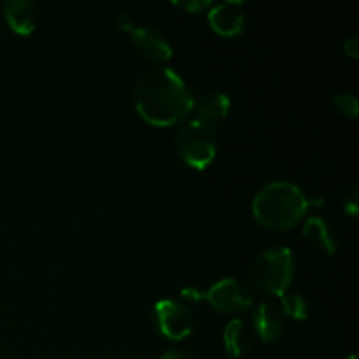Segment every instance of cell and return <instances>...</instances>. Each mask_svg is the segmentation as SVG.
<instances>
[{
    "mask_svg": "<svg viewBox=\"0 0 359 359\" xmlns=\"http://www.w3.org/2000/svg\"><path fill=\"white\" fill-rule=\"evenodd\" d=\"M135 107L147 123L168 126L193 109L191 90L170 67H153L139 77L133 91Z\"/></svg>",
    "mask_w": 359,
    "mask_h": 359,
    "instance_id": "obj_1",
    "label": "cell"
},
{
    "mask_svg": "<svg viewBox=\"0 0 359 359\" xmlns=\"http://www.w3.org/2000/svg\"><path fill=\"white\" fill-rule=\"evenodd\" d=\"M311 200L304 189L287 181L266 182L252 200L256 219L272 230L293 228L307 212Z\"/></svg>",
    "mask_w": 359,
    "mask_h": 359,
    "instance_id": "obj_2",
    "label": "cell"
},
{
    "mask_svg": "<svg viewBox=\"0 0 359 359\" xmlns=\"http://www.w3.org/2000/svg\"><path fill=\"white\" fill-rule=\"evenodd\" d=\"M294 272L293 252L286 245H276L256 258L252 265V284L256 290L269 297L286 293Z\"/></svg>",
    "mask_w": 359,
    "mask_h": 359,
    "instance_id": "obj_3",
    "label": "cell"
},
{
    "mask_svg": "<svg viewBox=\"0 0 359 359\" xmlns=\"http://www.w3.org/2000/svg\"><path fill=\"white\" fill-rule=\"evenodd\" d=\"M175 147L182 160L193 168H205L214 160L217 135L212 125L202 119H188L175 133Z\"/></svg>",
    "mask_w": 359,
    "mask_h": 359,
    "instance_id": "obj_4",
    "label": "cell"
},
{
    "mask_svg": "<svg viewBox=\"0 0 359 359\" xmlns=\"http://www.w3.org/2000/svg\"><path fill=\"white\" fill-rule=\"evenodd\" d=\"M203 300L209 302L214 309L221 312L241 314V312L249 311L255 304V290L245 280L226 277L203 291Z\"/></svg>",
    "mask_w": 359,
    "mask_h": 359,
    "instance_id": "obj_5",
    "label": "cell"
},
{
    "mask_svg": "<svg viewBox=\"0 0 359 359\" xmlns=\"http://www.w3.org/2000/svg\"><path fill=\"white\" fill-rule=\"evenodd\" d=\"M153 319L158 332L170 340H182L193 332V314L184 304L172 298L156 302Z\"/></svg>",
    "mask_w": 359,
    "mask_h": 359,
    "instance_id": "obj_6",
    "label": "cell"
},
{
    "mask_svg": "<svg viewBox=\"0 0 359 359\" xmlns=\"http://www.w3.org/2000/svg\"><path fill=\"white\" fill-rule=\"evenodd\" d=\"M132 44L144 58L153 62H165L172 56V46L160 30L151 27H133L130 30Z\"/></svg>",
    "mask_w": 359,
    "mask_h": 359,
    "instance_id": "obj_7",
    "label": "cell"
},
{
    "mask_svg": "<svg viewBox=\"0 0 359 359\" xmlns=\"http://www.w3.org/2000/svg\"><path fill=\"white\" fill-rule=\"evenodd\" d=\"M284 321H286V316H284L280 305L273 304V302H262L256 309L251 325L256 335L262 337L265 342H273L283 333L284 325H286Z\"/></svg>",
    "mask_w": 359,
    "mask_h": 359,
    "instance_id": "obj_8",
    "label": "cell"
},
{
    "mask_svg": "<svg viewBox=\"0 0 359 359\" xmlns=\"http://www.w3.org/2000/svg\"><path fill=\"white\" fill-rule=\"evenodd\" d=\"M209 23L217 34L224 37L238 35L244 30V14L241 11V4L231 0L216 4L209 11Z\"/></svg>",
    "mask_w": 359,
    "mask_h": 359,
    "instance_id": "obj_9",
    "label": "cell"
},
{
    "mask_svg": "<svg viewBox=\"0 0 359 359\" xmlns=\"http://www.w3.org/2000/svg\"><path fill=\"white\" fill-rule=\"evenodd\" d=\"M256 339V332L251 323L244 319H231L224 328V347H226L228 359H241L252 347Z\"/></svg>",
    "mask_w": 359,
    "mask_h": 359,
    "instance_id": "obj_10",
    "label": "cell"
},
{
    "mask_svg": "<svg viewBox=\"0 0 359 359\" xmlns=\"http://www.w3.org/2000/svg\"><path fill=\"white\" fill-rule=\"evenodd\" d=\"M4 14L16 34L27 35L35 28L39 18V9L32 0H7L4 4Z\"/></svg>",
    "mask_w": 359,
    "mask_h": 359,
    "instance_id": "obj_11",
    "label": "cell"
},
{
    "mask_svg": "<svg viewBox=\"0 0 359 359\" xmlns=\"http://www.w3.org/2000/svg\"><path fill=\"white\" fill-rule=\"evenodd\" d=\"M193 107H195L198 119L205 123L219 121L230 111V97H228L224 91L219 90H210L207 93L200 95L198 100L193 102Z\"/></svg>",
    "mask_w": 359,
    "mask_h": 359,
    "instance_id": "obj_12",
    "label": "cell"
},
{
    "mask_svg": "<svg viewBox=\"0 0 359 359\" xmlns=\"http://www.w3.org/2000/svg\"><path fill=\"white\" fill-rule=\"evenodd\" d=\"M304 237L319 251L326 255H335L337 238L328 221L321 216H312L304 224Z\"/></svg>",
    "mask_w": 359,
    "mask_h": 359,
    "instance_id": "obj_13",
    "label": "cell"
},
{
    "mask_svg": "<svg viewBox=\"0 0 359 359\" xmlns=\"http://www.w3.org/2000/svg\"><path fill=\"white\" fill-rule=\"evenodd\" d=\"M280 309H283L284 316H290V318L298 319V321L309 318L307 300L298 293L280 294Z\"/></svg>",
    "mask_w": 359,
    "mask_h": 359,
    "instance_id": "obj_14",
    "label": "cell"
},
{
    "mask_svg": "<svg viewBox=\"0 0 359 359\" xmlns=\"http://www.w3.org/2000/svg\"><path fill=\"white\" fill-rule=\"evenodd\" d=\"M335 107L339 109L342 114L349 116V118H358V112H359V104H358V98L354 93H339L335 97Z\"/></svg>",
    "mask_w": 359,
    "mask_h": 359,
    "instance_id": "obj_15",
    "label": "cell"
},
{
    "mask_svg": "<svg viewBox=\"0 0 359 359\" xmlns=\"http://www.w3.org/2000/svg\"><path fill=\"white\" fill-rule=\"evenodd\" d=\"M359 207V188L358 186H353L347 193L346 200H344V210H346L349 216H356Z\"/></svg>",
    "mask_w": 359,
    "mask_h": 359,
    "instance_id": "obj_16",
    "label": "cell"
},
{
    "mask_svg": "<svg viewBox=\"0 0 359 359\" xmlns=\"http://www.w3.org/2000/svg\"><path fill=\"white\" fill-rule=\"evenodd\" d=\"M175 6L181 9L191 11V13H198V11L205 9L210 6V0H175Z\"/></svg>",
    "mask_w": 359,
    "mask_h": 359,
    "instance_id": "obj_17",
    "label": "cell"
},
{
    "mask_svg": "<svg viewBox=\"0 0 359 359\" xmlns=\"http://www.w3.org/2000/svg\"><path fill=\"white\" fill-rule=\"evenodd\" d=\"M158 359H193V356L182 347H172V349L165 351Z\"/></svg>",
    "mask_w": 359,
    "mask_h": 359,
    "instance_id": "obj_18",
    "label": "cell"
},
{
    "mask_svg": "<svg viewBox=\"0 0 359 359\" xmlns=\"http://www.w3.org/2000/svg\"><path fill=\"white\" fill-rule=\"evenodd\" d=\"M344 51H346L351 58H358L359 56V37L353 35V37L347 39V41L344 42Z\"/></svg>",
    "mask_w": 359,
    "mask_h": 359,
    "instance_id": "obj_19",
    "label": "cell"
},
{
    "mask_svg": "<svg viewBox=\"0 0 359 359\" xmlns=\"http://www.w3.org/2000/svg\"><path fill=\"white\" fill-rule=\"evenodd\" d=\"M116 27H118L119 30H132L135 25H133L132 18H130L128 13H119L118 16H116Z\"/></svg>",
    "mask_w": 359,
    "mask_h": 359,
    "instance_id": "obj_20",
    "label": "cell"
},
{
    "mask_svg": "<svg viewBox=\"0 0 359 359\" xmlns=\"http://www.w3.org/2000/svg\"><path fill=\"white\" fill-rule=\"evenodd\" d=\"M346 359H356V354H349Z\"/></svg>",
    "mask_w": 359,
    "mask_h": 359,
    "instance_id": "obj_21",
    "label": "cell"
},
{
    "mask_svg": "<svg viewBox=\"0 0 359 359\" xmlns=\"http://www.w3.org/2000/svg\"><path fill=\"white\" fill-rule=\"evenodd\" d=\"M133 359H137V358H133Z\"/></svg>",
    "mask_w": 359,
    "mask_h": 359,
    "instance_id": "obj_22",
    "label": "cell"
}]
</instances>
